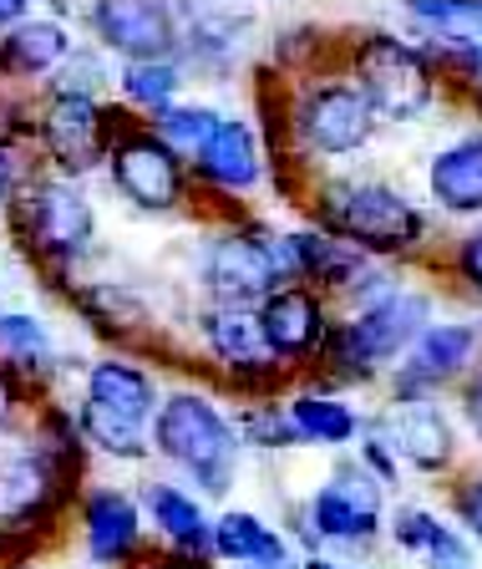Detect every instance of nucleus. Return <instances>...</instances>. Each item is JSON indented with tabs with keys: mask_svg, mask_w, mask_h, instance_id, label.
I'll list each match as a JSON object with an SVG mask.
<instances>
[{
	"mask_svg": "<svg viewBox=\"0 0 482 569\" xmlns=\"http://www.w3.org/2000/svg\"><path fill=\"white\" fill-rule=\"evenodd\" d=\"M284 284H294L290 254H284V244H274L270 234L234 229V234L213 239L209 254H203V290H209V306L259 310L274 290H284Z\"/></svg>",
	"mask_w": 482,
	"mask_h": 569,
	"instance_id": "8",
	"label": "nucleus"
},
{
	"mask_svg": "<svg viewBox=\"0 0 482 569\" xmlns=\"http://www.w3.org/2000/svg\"><path fill=\"white\" fill-rule=\"evenodd\" d=\"M178 16L193 26V51L224 57L234 51L239 31L254 21V0H178Z\"/></svg>",
	"mask_w": 482,
	"mask_h": 569,
	"instance_id": "28",
	"label": "nucleus"
},
{
	"mask_svg": "<svg viewBox=\"0 0 482 569\" xmlns=\"http://www.w3.org/2000/svg\"><path fill=\"white\" fill-rule=\"evenodd\" d=\"M128 112L92 102V97H71V92H51V102L41 107V148L57 163L61 178H82L97 163H107V148L122 132Z\"/></svg>",
	"mask_w": 482,
	"mask_h": 569,
	"instance_id": "11",
	"label": "nucleus"
},
{
	"mask_svg": "<svg viewBox=\"0 0 482 569\" xmlns=\"http://www.w3.org/2000/svg\"><path fill=\"white\" fill-rule=\"evenodd\" d=\"M219 112L213 107H163V112H153V132L173 148L183 163H199V153L209 148V138L219 132Z\"/></svg>",
	"mask_w": 482,
	"mask_h": 569,
	"instance_id": "29",
	"label": "nucleus"
},
{
	"mask_svg": "<svg viewBox=\"0 0 482 569\" xmlns=\"http://www.w3.org/2000/svg\"><path fill=\"white\" fill-rule=\"evenodd\" d=\"M26 11H31V0H0V36L11 31L16 21H26Z\"/></svg>",
	"mask_w": 482,
	"mask_h": 569,
	"instance_id": "41",
	"label": "nucleus"
},
{
	"mask_svg": "<svg viewBox=\"0 0 482 569\" xmlns=\"http://www.w3.org/2000/svg\"><path fill=\"white\" fill-rule=\"evenodd\" d=\"M138 503L168 555L213 559V513L203 509V498L193 488H183L178 478H153V483H142Z\"/></svg>",
	"mask_w": 482,
	"mask_h": 569,
	"instance_id": "19",
	"label": "nucleus"
},
{
	"mask_svg": "<svg viewBox=\"0 0 482 569\" xmlns=\"http://www.w3.org/2000/svg\"><path fill=\"white\" fill-rule=\"evenodd\" d=\"M300 569H371V565H361V559H351V555H305Z\"/></svg>",
	"mask_w": 482,
	"mask_h": 569,
	"instance_id": "40",
	"label": "nucleus"
},
{
	"mask_svg": "<svg viewBox=\"0 0 482 569\" xmlns=\"http://www.w3.org/2000/svg\"><path fill=\"white\" fill-rule=\"evenodd\" d=\"M0 361L11 371H21L31 387L47 381L61 361L51 326L41 316H31V310H0Z\"/></svg>",
	"mask_w": 482,
	"mask_h": 569,
	"instance_id": "25",
	"label": "nucleus"
},
{
	"mask_svg": "<svg viewBox=\"0 0 482 569\" xmlns=\"http://www.w3.org/2000/svg\"><path fill=\"white\" fill-rule=\"evenodd\" d=\"M432 296L426 290H391L376 306L351 310L345 320H335L320 367L325 377L345 381V387H365L376 377H391L396 361L416 346V336L432 326Z\"/></svg>",
	"mask_w": 482,
	"mask_h": 569,
	"instance_id": "4",
	"label": "nucleus"
},
{
	"mask_svg": "<svg viewBox=\"0 0 482 569\" xmlns=\"http://www.w3.org/2000/svg\"><path fill=\"white\" fill-rule=\"evenodd\" d=\"M77 523H82V555L97 569H132L148 555V513L128 488H87L77 498Z\"/></svg>",
	"mask_w": 482,
	"mask_h": 569,
	"instance_id": "14",
	"label": "nucleus"
},
{
	"mask_svg": "<svg viewBox=\"0 0 482 569\" xmlns=\"http://www.w3.org/2000/svg\"><path fill=\"white\" fill-rule=\"evenodd\" d=\"M82 473L51 458L31 432L0 442V533L16 549L31 545L36 533H51V523L77 503Z\"/></svg>",
	"mask_w": 482,
	"mask_h": 569,
	"instance_id": "5",
	"label": "nucleus"
},
{
	"mask_svg": "<svg viewBox=\"0 0 482 569\" xmlns=\"http://www.w3.org/2000/svg\"><path fill=\"white\" fill-rule=\"evenodd\" d=\"M132 569H219L213 559H189V555H168V549H148Z\"/></svg>",
	"mask_w": 482,
	"mask_h": 569,
	"instance_id": "38",
	"label": "nucleus"
},
{
	"mask_svg": "<svg viewBox=\"0 0 482 569\" xmlns=\"http://www.w3.org/2000/svg\"><path fill=\"white\" fill-rule=\"evenodd\" d=\"M458 412H462V427L482 442V371H472V377L458 387Z\"/></svg>",
	"mask_w": 482,
	"mask_h": 569,
	"instance_id": "36",
	"label": "nucleus"
},
{
	"mask_svg": "<svg viewBox=\"0 0 482 569\" xmlns=\"http://www.w3.org/2000/svg\"><path fill=\"white\" fill-rule=\"evenodd\" d=\"M432 199L452 213H482V132L432 158Z\"/></svg>",
	"mask_w": 482,
	"mask_h": 569,
	"instance_id": "26",
	"label": "nucleus"
},
{
	"mask_svg": "<svg viewBox=\"0 0 482 569\" xmlns=\"http://www.w3.org/2000/svg\"><path fill=\"white\" fill-rule=\"evenodd\" d=\"M482 351V326L472 320H432L416 346L396 361L391 371V402H422V397H442L448 387H462L478 367Z\"/></svg>",
	"mask_w": 482,
	"mask_h": 569,
	"instance_id": "10",
	"label": "nucleus"
},
{
	"mask_svg": "<svg viewBox=\"0 0 482 569\" xmlns=\"http://www.w3.org/2000/svg\"><path fill=\"white\" fill-rule=\"evenodd\" d=\"M11 569H47V565H36V559H21V565H11Z\"/></svg>",
	"mask_w": 482,
	"mask_h": 569,
	"instance_id": "43",
	"label": "nucleus"
},
{
	"mask_svg": "<svg viewBox=\"0 0 482 569\" xmlns=\"http://www.w3.org/2000/svg\"><path fill=\"white\" fill-rule=\"evenodd\" d=\"M259 326H264V341L280 356L284 367H300V361H320L335 320L325 310V296L310 290V284H284L274 290L264 306H259Z\"/></svg>",
	"mask_w": 482,
	"mask_h": 569,
	"instance_id": "17",
	"label": "nucleus"
},
{
	"mask_svg": "<svg viewBox=\"0 0 482 569\" xmlns=\"http://www.w3.org/2000/svg\"><path fill=\"white\" fill-rule=\"evenodd\" d=\"M426 31L448 36L458 47H482V0H406Z\"/></svg>",
	"mask_w": 482,
	"mask_h": 569,
	"instance_id": "31",
	"label": "nucleus"
},
{
	"mask_svg": "<svg viewBox=\"0 0 482 569\" xmlns=\"http://www.w3.org/2000/svg\"><path fill=\"white\" fill-rule=\"evenodd\" d=\"M199 341L209 351L213 367H224L234 377V387L244 391H264L284 377V361L270 351L259 310L244 306H203L199 310Z\"/></svg>",
	"mask_w": 482,
	"mask_h": 569,
	"instance_id": "15",
	"label": "nucleus"
},
{
	"mask_svg": "<svg viewBox=\"0 0 482 569\" xmlns=\"http://www.w3.org/2000/svg\"><path fill=\"white\" fill-rule=\"evenodd\" d=\"M71 36L61 21L51 16H26L16 21L11 31L0 36V77H11V82H31V77H51V71L67 67L71 57Z\"/></svg>",
	"mask_w": 482,
	"mask_h": 569,
	"instance_id": "22",
	"label": "nucleus"
},
{
	"mask_svg": "<svg viewBox=\"0 0 482 569\" xmlns=\"http://www.w3.org/2000/svg\"><path fill=\"white\" fill-rule=\"evenodd\" d=\"M122 97H128L132 107H148V112H163V107H173L178 87H183V71H178V61H122Z\"/></svg>",
	"mask_w": 482,
	"mask_h": 569,
	"instance_id": "30",
	"label": "nucleus"
},
{
	"mask_svg": "<svg viewBox=\"0 0 482 569\" xmlns=\"http://www.w3.org/2000/svg\"><path fill=\"white\" fill-rule=\"evenodd\" d=\"M365 432L386 442L401 468H412V473H422V478H442L458 468L462 427H458V417L442 407V397L386 402L381 412L365 417Z\"/></svg>",
	"mask_w": 482,
	"mask_h": 569,
	"instance_id": "9",
	"label": "nucleus"
},
{
	"mask_svg": "<svg viewBox=\"0 0 482 569\" xmlns=\"http://www.w3.org/2000/svg\"><path fill=\"white\" fill-rule=\"evenodd\" d=\"M199 168L209 183L219 189H254L259 183V148H254V132L249 122H219V132L209 138V148L199 153Z\"/></svg>",
	"mask_w": 482,
	"mask_h": 569,
	"instance_id": "27",
	"label": "nucleus"
},
{
	"mask_svg": "<svg viewBox=\"0 0 482 569\" xmlns=\"http://www.w3.org/2000/svg\"><path fill=\"white\" fill-rule=\"evenodd\" d=\"M107 87V67H102V57L97 51H71L67 57V67L57 71V92H71V97H92L97 102V92Z\"/></svg>",
	"mask_w": 482,
	"mask_h": 569,
	"instance_id": "35",
	"label": "nucleus"
},
{
	"mask_svg": "<svg viewBox=\"0 0 482 569\" xmlns=\"http://www.w3.org/2000/svg\"><path fill=\"white\" fill-rule=\"evenodd\" d=\"M325 224L335 239L355 244L361 254H401L422 239V213L386 183H330Z\"/></svg>",
	"mask_w": 482,
	"mask_h": 569,
	"instance_id": "7",
	"label": "nucleus"
},
{
	"mask_svg": "<svg viewBox=\"0 0 482 569\" xmlns=\"http://www.w3.org/2000/svg\"><path fill=\"white\" fill-rule=\"evenodd\" d=\"M386 539L406 559H416V565H426V569H472L478 565V545H472L452 519L426 509V503H396L386 519Z\"/></svg>",
	"mask_w": 482,
	"mask_h": 569,
	"instance_id": "20",
	"label": "nucleus"
},
{
	"mask_svg": "<svg viewBox=\"0 0 482 569\" xmlns=\"http://www.w3.org/2000/svg\"><path fill=\"white\" fill-rule=\"evenodd\" d=\"M386 493L391 488L381 483L355 452H345V458L330 462V473L320 478L315 493L294 509L290 539L305 549V555L365 559L386 539V519H391Z\"/></svg>",
	"mask_w": 482,
	"mask_h": 569,
	"instance_id": "2",
	"label": "nucleus"
},
{
	"mask_svg": "<svg viewBox=\"0 0 482 569\" xmlns=\"http://www.w3.org/2000/svg\"><path fill=\"white\" fill-rule=\"evenodd\" d=\"M458 274H462V284H468L472 296L482 300V229L462 239V249H458Z\"/></svg>",
	"mask_w": 482,
	"mask_h": 569,
	"instance_id": "37",
	"label": "nucleus"
},
{
	"mask_svg": "<svg viewBox=\"0 0 482 569\" xmlns=\"http://www.w3.org/2000/svg\"><path fill=\"white\" fill-rule=\"evenodd\" d=\"M234 422H239L244 448H254V452H290V448H300V432H294L284 402H249V407H239Z\"/></svg>",
	"mask_w": 482,
	"mask_h": 569,
	"instance_id": "32",
	"label": "nucleus"
},
{
	"mask_svg": "<svg viewBox=\"0 0 482 569\" xmlns=\"http://www.w3.org/2000/svg\"><path fill=\"white\" fill-rule=\"evenodd\" d=\"M284 412H290L294 432H300V448H355L365 427V417L345 397L320 391V387L294 391L290 402H284Z\"/></svg>",
	"mask_w": 482,
	"mask_h": 569,
	"instance_id": "24",
	"label": "nucleus"
},
{
	"mask_svg": "<svg viewBox=\"0 0 482 569\" xmlns=\"http://www.w3.org/2000/svg\"><path fill=\"white\" fill-rule=\"evenodd\" d=\"M31 417H36L31 381L0 361V442H6V438H21L26 427H31Z\"/></svg>",
	"mask_w": 482,
	"mask_h": 569,
	"instance_id": "33",
	"label": "nucleus"
},
{
	"mask_svg": "<svg viewBox=\"0 0 482 569\" xmlns=\"http://www.w3.org/2000/svg\"><path fill=\"white\" fill-rule=\"evenodd\" d=\"M107 173L118 183V193L142 213H168L183 203V158L158 138L153 128H122L107 148Z\"/></svg>",
	"mask_w": 482,
	"mask_h": 569,
	"instance_id": "12",
	"label": "nucleus"
},
{
	"mask_svg": "<svg viewBox=\"0 0 482 569\" xmlns=\"http://www.w3.org/2000/svg\"><path fill=\"white\" fill-rule=\"evenodd\" d=\"M6 555H11V559H16V555H21V549H16V545H11V539H6V533H0V559H6ZM16 565H21V559H16Z\"/></svg>",
	"mask_w": 482,
	"mask_h": 569,
	"instance_id": "42",
	"label": "nucleus"
},
{
	"mask_svg": "<svg viewBox=\"0 0 482 569\" xmlns=\"http://www.w3.org/2000/svg\"><path fill=\"white\" fill-rule=\"evenodd\" d=\"M294 539L290 529H274L264 513L254 509H224L213 513V565L239 569V565H294Z\"/></svg>",
	"mask_w": 482,
	"mask_h": 569,
	"instance_id": "21",
	"label": "nucleus"
},
{
	"mask_svg": "<svg viewBox=\"0 0 482 569\" xmlns=\"http://www.w3.org/2000/svg\"><path fill=\"white\" fill-rule=\"evenodd\" d=\"M448 509H452V523H458L472 545L482 549V462H478V468H468V473L452 478Z\"/></svg>",
	"mask_w": 482,
	"mask_h": 569,
	"instance_id": "34",
	"label": "nucleus"
},
{
	"mask_svg": "<svg viewBox=\"0 0 482 569\" xmlns=\"http://www.w3.org/2000/svg\"><path fill=\"white\" fill-rule=\"evenodd\" d=\"M158 402H163V391L148 367L128 356H97L82 371V402H77L87 448L118 462H148Z\"/></svg>",
	"mask_w": 482,
	"mask_h": 569,
	"instance_id": "3",
	"label": "nucleus"
},
{
	"mask_svg": "<svg viewBox=\"0 0 482 569\" xmlns=\"http://www.w3.org/2000/svg\"><path fill=\"white\" fill-rule=\"evenodd\" d=\"M355 77H361V97L371 102V112L391 122L416 118L432 102V67L422 61V51L396 36H371L355 51Z\"/></svg>",
	"mask_w": 482,
	"mask_h": 569,
	"instance_id": "13",
	"label": "nucleus"
},
{
	"mask_svg": "<svg viewBox=\"0 0 482 569\" xmlns=\"http://www.w3.org/2000/svg\"><path fill=\"white\" fill-rule=\"evenodd\" d=\"M294 128L315 153H355L371 138V102L351 82L310 87L300 112H294Z\"/></svg>",
	"mask_w": 482,
	"mask_h": 569,
	"instance_id": "18",
	"label": "nucleus"
},
{
	"mask_svg": "<svg viewBox=\"0 0 482 569\" xmlns=\"http://www.w3.org/2000/svg\"><path fill=\"white\" fill-rule=\"evenodd\" d=\"M153 458H163L183 488H199V498H229L244 462L239 422L199 387L163 391L153 417Z\"/></svg>",
	"mask_w": 482,
	"mask_h": 569,
	"instance_id": "1",
	"label": "nucleus"
},
{
	"mask_svg": "<svg viewBox=\"0 0 482 569\" xmlns=\"http://www.w3.org/2000/svg\"><path fill=\"white\" fill-rule=\"evenodd\" d=\"M92 31L122 61H168L183 41L173 0H97Z\"/></svg>",
	"mask_w": 482,
	"mask_h": 569,
	"instance_id": "16",
	"label": "nucleus"
},
{
	"mask_svg": "<svg viewBox=\"0 0 482 569\" xmlns=\"http://www.w3.org/2000/svg\"><path fill=\"white\" fill-rule=\"evenodd\" d=\"M284 254H290L294 284H310V290L320 284V290H335V296H345L371 270V260H365L361 249L335 234H290L284 239Z\"/></svg>",
	"mask_w": 482,
	"mask_h": 569,
	"instance_id": "23",
	"label": "nucleus"
},
{
	"mask_svg": "<svg viewBox=\"0 0 482 569\" xmlns=\"http://www.w3.org/2000/svg\"><path fill=\"white\" fill-rule=\"evenodd\" d=\"M11 229L31 260L51 264V270H71L97 239V213L71 178H36L26 189H16L11 203Z\"/></svg>",
	"mask_w": 482,
	"mask_h": 569,
	"instance_id": "6",
	"label": "nucleus"
},
{
	"mask_svg": "<svg viewBox=\"0 0 482 569\" xmlns=\"http://www.w3.org/2000/svg\"><path fill=\"white\" fill-rule=\"evenodd\" d=\"M11 203H16V158L0 142V219H11Z\"/></svg>",
	"mask_w": 482,
	"mask_h": 569,
	"instance_id": "39",
	"label": "nucleus"
}]
</instances>
